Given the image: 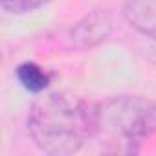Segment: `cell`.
I'll return each instance as SVG.
<instances>
[{
    "label": "cell",
    "instance_id": "7a4b0ae2",
    "mask_svg": "<svg viewBox=\"0 0 156 156\" xmlns=\"http://www.w3.org/2000/svg\"><path fill=\"white\" fill-rule=\"evenodd\" d=\"M156 134V101L143 96H116L96 105V134L110 152H136Z\"/></svg>",
    "mask_w": 156,
    "mask_h": 156
},
{
    "label": "cell",
    "instance_id": "3957f363",
    "mask_svg": "<svg viewBox=\"0 0 156 156\" xmlns=\"http://www.w3.org/2000/svg\"><path fill=\"white\" fill-rule=\"evenodd\" d=\"M114 22L105 9H94L81 17L66 33L68 46L73 50H90L103 44L112 33Z\"/></svg>",
    "mask_w": 156,
    "mask_h": 156
},
{
    "label": "cell",
    "instance_id": "5b68a950",
    "mask_svg": "<svg viewBox=\"0 0 156 156\" xmlns=\"http://www.w3.org/2000/svg\"><path fill=\"white\" fill-rule=\"evenodd\" d=\"M17 77L22 83V87L30 92H42L48 83H50V75L35 62H24L17 68Z\"/></svg>",
    "mask_w": 156,
    "mask_h": 156
},
{
    "label": "cell",
    "instance_id": "277c9868",
    "mask_svg": "<svg viewBox=\"0 0 156 156\" xmlns=\"http://www.w3.org/2000/svg\"><path fill=\"white\" fill-rule=\"evenodd\" d=\"M123 15L134 30L156 39V0H123Z\"/></svg>",
    "mask_w": 156,
    "mask_h": 156
},
{
    "label": "cell",
    "instance_id": "6da1fadb",
    "mask_svg": "<svg viewBox=\"0 0 156 156\" xmlns=\"http://www.w3.org/2000/svg\"><path fill=\"white\" fill-rule=\"evenodd\" d=\"M28 134L48 156L75 154L96 134V105L62 92L44 94L30 108Z\"/></svg>",
    "mask_w": 156,
    "mask_h": 156
},
{
    "label": "cell",
    "instance_id": "52a82bcc",
    "mask_svg": "<svg viewBox=\"0 0 156 156\" xmlns=\"http://www.w3.org/2000/svg\"><path fill=\"white\" fill-rule=\"evenodd\" d=\"M154 41H156V39H154Z\"/></svg>",
    "mask_w": 156,
    "mask_h": 156
},
{
    "label": "cell",
    "instance_id": "8992f818",
    "mask_svg": "<svg viewBox=\"0 0 156 156\" xmlns=\"http://www.w3.org/2000/svg\"><path fill=\"white\" fill-rule=\"evenodd\" d=\"M50 0H0V6L6 13L11 15H22V13H30L39 9L41 6L48 4Z\"/></svg>",
    "mask_w": 156,
    "mask_h": 156
}]
</instances>
